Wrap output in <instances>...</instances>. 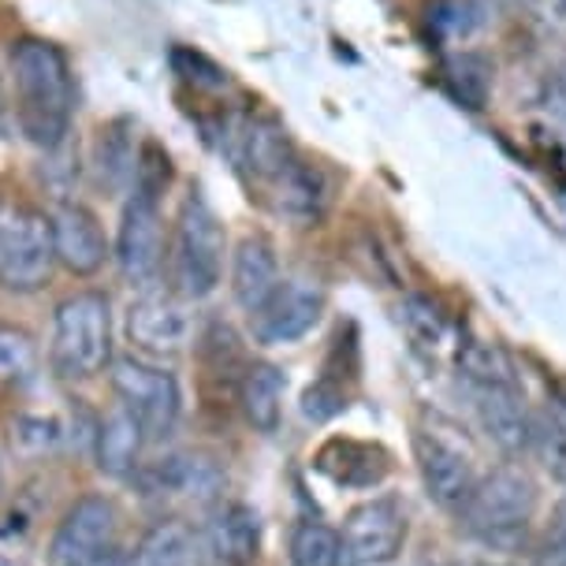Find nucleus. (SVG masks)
<instances>
[{
    "instance_id": "16",
    "label": "nucleus",
    "mask_w": 566,
    "mask_h": 566,
    "mask_svg": "<svg viewBox=\"0 0 566 566\" xmlns=\"http://www.w3.org/2000/svg\"><path fill=\"white\" fill-rule=\"evenodd\" d=\"M280 287V261L265 235H247L231 258V295L247 313H258Z\"/></svg>"
},
{
    "instance_id": "33",
    "label": "nucleus",
    "mask_w": 566,
    "mask_h": 566,
    "mask_svg": "<svg viewBox=\"0 0 566 566\" xmlns=\"http://www.w3.org/2000/svg\"><path fill=\"white\" fill-rule=\"evenodd\" d=\"M75 566H130V559H127L124 552L105 548V552H97L94 559H83V563H75Z\"/></svg>"
},
{
    "instance_id": "20",
    "label": "nucleus",
    "mask_w": 566,
    "mask_h": 566,
    "mask_svg": "<svg viewBox=\"0 0 566 566\" xmlns=\"http://www.w3.org/2000/svg\"><path fill=\"white\" fill-rule=\"evenodd\" d=\"M142 440H146L142 421L119 402L97 429V467L105 473H113V478H124V473L138 467Z\"/></svg>"
},
{
    "instance_id": "35",
    "label": "nucleus",
    "mask_w": 566,
    "mask_h": 566,
    "mask_svg": "<svg viewBox=\"0 0 566 566\" xmlns=\"http://www.w3.org/2000/svg\"><path fill=\"white\" fill-rule=\"evenodd\" d=\"M555 541H566V500L555 511Z\"/></svg>"
},
{
    "instance_id": "26",
    "label": "nucleus",
    "mask_w": 566,
    "mask_h": 566,
    "mask_svg": "<svg viewBox=\"0 0 566 566\" xmlns=\"http://www.w3.org/2000/svg\"><path fill=\"white\" fill-rule=\"evenodd\" d=\"M530 454H537L541 467L559 484H566V421L559 413H533Z\"/></svg>"
},
{
    "instance_id": "25",
    "label": "nucleus",
    "mask_w": 566,
    "mask_h": 566,
    "mask_svg": "<svg viewBox=\"0 0 566 566\" xmlns=\"http://www.w3.org/2000/svg\"><path fill=\"white\" fill-rule=\"evenodd\" d=\"M396 317H399V325L410 336L413 347H421V350H429V354H440L443 347H451L448 317H443V313L432 306L429 298H421V295L402 298L399 310H396Z\"/></svg>"
},
{
    "instance_id": "4",
    "label": "nucleus",
    "mask_w": 566,
    "mask_h": 566,
    "mask_svg": "<svg viewBox=\"0 0 566 566\" xmlns=\"http://www.w3.org/2000/svg\"><path fill=\"white\" fill-rule=\"evenodd\" d=\"M224 224L209 209V201L190 190L179 206L176 228H171V250H168V272L171 287L184 298H206L220 287L224 276Z\"/></svg>"
},
{
    "instance_id": "12",
    "label": "nucleus",
    "mask_w": 566,
    "mask_h": 566,
    "mask_svg": "<svg viewBox=\"0 0 566 566\" xmlns=\"http://www.w3.org/2000/svg\"><path fill=\"white\" fill-rule=\"evenodd\" d=\"M127 336L146 354H179L190 343V313L176 295L146 291L127 310Z\"/></svg>"
},
{
    "instance_id": "13",
    "label": "nucleus",
    "mask_w": 566,
    "mask_h": 566,
    "mask_svg": "<svg viewBox=\"0 0 566 566\" xmlns=\"http://www.w3.org/2000/svg\"><path fill=\"white\" fill-rule=\"evenodd\" d=\"M261 522L242 503H224L198 533V559L206 566H250L258 559Z\"/></svg>"
},
{
    "instance_id": "36",
    "label": "nucleus",
    "mask_w": 566,
    "mask_h": 566,
    "mask_svg": "<svg viewBox=\"0 0 566 566\" xmlns=\"http://www.w3.org/2000/svg\"><path fill=\"white\" fill-rule=\"evenodd\" d=\"M555 90H559V97L566 101V60H559V67H555Z\"/></svg>"
},
{
    "instance_id": "30",
    "label": "nucleus",
    "mask_w": 566,
    "mask_h": 566,
    "mask_svg": "<svg viewBox=\"0 0 566 566\" xmlns=\"http://www.w3.org/2000/svg\"><path fill=\"white\" fill-rule=\"evenodd\" d=\"M343 407H347V396H343V388H336L332 380H317L313 388H306V396H302V413L317 424L336 418Z\"/></svg>"
},
{
    "instance_id": "32",
    "label": "nucleus",
    "mask_w": 566,
    "mask_h": 566,
    "mask_svg": "<svg viewBox=\"0 0 566 566\" xmlns=\"http://www.w3.org/2000/svg\"><path fill=\"white\" fill-rule=\"evenodd\" d=\"M530 12L537 15V23L548 27L552 34L566 38V0H530Z\"/></svg>"
},
{
    "instance_id": "10",
    "label": "nucleus",
    "mask_w": 566,
    "mask_h": 566,
    "mask_svg": "<svg viewBox=\"0 0 566 566\" xmlns=\"http://www.w3.org/2000/svg\"><path fill=\"white\" fill-rule=\"evenodd\" d=\"M138 489L146 500L206 507L224 489V473L206 454H168V459L154 462L149 470H142Z\"/></svg>"
},
{
    "instance_id": "19",
    "label": "nucleus",
    "mask_w": 566,
    "mask_h": 566,
    "mask_svg": "<svg viewBox=\"0 0 566 566\" xmlns=\"http://www.w3.org/2000/svg\"><path fill=\"white\" fill-rule=\"evenodd\" d=\"M272 201H276L280 212L295 220H317L328 206V184L325 171L317 165H306L302 157L291 160L287 168H280L276 176L269 179Z\"/></svg>"
},
{
    "instance_id": "5",
    "label": "nucleus",
    "mask_w": 566,
    "mask_h": 566,
    "mask_svg": "<svg viewBox=\"0 0 566 566\" xmlns=\"http://www.w3.org/2000/svg\"><path fill=\"white\" fill-rule=\"evenodd\" d=\"M113 358V313L101 291H78L56 306L53 369L64 380L97 377Z\"/></svg>"
},
{
    "instance_id": "28",
    "label": "nucleus",
    "mask_w": 566,
    "mask_h": 566,
    "mask_svg": "<svg viewBox=\"0 0 566 566\" xmlns=\"http://www.w3.org/2000/svg\"><path fill=\"white\" fill-rule=\"evenodd\" d=\"M339 533L321 522H298L291 533V563L295 566H339Z\"/></svg>"
},
{
    "instance_id": "2",
    "label": "nucleus",
    "mask_w": 566,
    "mask_h": 566,
    "mask_svg": "<svg viewBox=\"0 0 566 566\" xmlns=\"http://www.w3.org/2000/svg\"><path fill=\"white\" fill-rule=\"evenodd\" d=\"M135 187L124 206L116 231V265L130 287L149 291L165 265V224H160V195L171 184V160L157 142H142L135 157Z\"/></svg>"
},
{
    "instance_id": "8",
    "label": "nucleus",
    "mask_w": 566,
    "mask_h": 566,
    "mask_svg": "<svg viewBox=\"0 0 566 566\" xmlns=\"http://www.w3.org/2000/svg\"><path fill=\"white\" fill-rule=\"evenodd\" d=\"M407 541V511L396 495H377L354 507L339 533V566H380L391 563Z\"/></svg>"
},
{
    "instance_id": "15",
    "label": "nucleus",
    "mask_w": 566,
    "mask_h": 566,
    "mask_svg": "<svg viewBox=\"0 0 566 566\" xmlns=\"http://www.w3.org/2000/svg\"><path fill=\"white\" fill-rule=\"evenodd\" d=\"M53 242L56 261L75 276H94L108 258V239L101 231V220L86 206H60L53 212Z\"/></svg>"
},
{
    "instance_id": "24",
    "label": "nucleus",
    "mask_w": 566,
    "mask_h": 566,
    "mask_svg": "<svg viewBox=\"0 0 566 566\" xmlns=\"http://www.w3.org/2000/svg\"><path fill=\"white\" fill-rule=\"evenodd\" d=\"M198 537L187 522H157L142 537L130 566H198Z\"/></svg>"
},
{
    "instance_id": "17",
    "label": "nucleus",
    "mask_w": 566,
    "mask_h": 566,
    "mask_svg": "<svg viewBox=\"0 0 566 566\" xmlns=\"http://www.w3.org/2000/svg\"><path fill=\"white\" fill-rule=\"evenodd\" d=\"M478 391V418L489 440L507 454L530 451L533 413L525 407L522 388H473Z\"/></svg>"
},
{
    "instance_id": "3",
    "label": "nucleus",
    "mask_w": 566,
    "mask_h": 566,
    "mask_svg": "<svg viewBox=\"0 0 566 566\" xmlns=\"http://www.w3.org/2000/svg\"><path fill=\"white\" fill-rule=\"evenodd\" d=\"M537 481L518 462H503L489 473H481L467 503L459 507V518L484 544H514L525 537L533 514H537Z\"/></svg>"
},
{
    "instance_id": "37",
    "label": "nucleus",
    "mask_w": 566,
    "mask_h": 566,
    "mask_svg": "<svg viewBox=\"0 0 566 566\" xmlns=\"http://www.w3.org/2000/svg\"><path fill=\"white\" fill-rule=\"evenodd\" d=\"M454 566H511V563H495V559H462Z\"/></svg>"
},
{
    "instance_id": "18",
    "label": "nucleus",
    "mask_w": 566,
    "mask_h": 566,
    "mask_svg": "<svg viewBox=\"0 0 566 566\" xmlns=\"http://www.w3.org/2000/svg\"><path fill=\"white\" fill-rule=\"evenodd\" d=\"M295 146H291L287 130H283L280 119L272 116H254L247 119L239 130V160L242 168L250 171L261 184H269L280 168H287L295 160Z\"/></svg>"
},
{
    "instance_id": "23",
    "label": "nucleus",
    "mask_w": 566,
    "mask_h": 566,
    "mask_svg": "<svg viewBox=\"0 0 566 566\" xmlns=\"http://www.w3.org/2000/svg\"><path fill=\"white\" fill-rule=\"evenodd\" d=\"M454 361H459L462 377H467L473 388H522L518 384V369L507 358V350L500 343L489 339H467L454 347Z\"/></svg>"
},
{
    "instance_id": "1",
    "label": "nucleus",
    "mask_w": 566,
    "mask_h": 566,
    "mask_svg": "<svg viewBox=\"0 0 566 566\" xmlns=\"http://www.w3.org/2000/svg\"><path fill=\"white\" fill-rule=\"evenodd\" d=\"M15 124L38 149H60L75 116V75L64 49L45 38H19L12 45Z\"/></svg>"
},
{
    "instance_id": "22",
    "label": "nucleus",
    "mask_w": 566,
    "mask_h": 566,
    "mask_svg": "<svg viewBox=\"0 0 566 566\" xmlns=\"http://www.w3.org/2000/svg\"><path fill=\"white\" fill-rule=\"evenodd\" d=\"M239 402H242L247 421L254 424L258 432H276L280 413H283V373L276 366H269V361L250 366L247 377H242Z\"/></svg>"
},
{
    "instance_id": "14",
    "label": "nucleus",
    "mask_w": 566,
    "mask_h": 566,
    "mask_svg": "<svg viewBox=\"0 0 566 566\" xmlns=\"http://www.w3.org/2000/svg\"><path fill=\"white\" fill-rule=\"evenodd\" d=\"M116 537V511L101 495H86L64 514L56 537H53V563L75 566L83 559H94L97 552L113 548Z\"/></svg>"
},
{
    "instance_id": "9",
    "label": "nucleus",
    "mask_w": 566,
    "mask_h": 566,
    "mask_svg": "<svg viewBox=\"0 0 566 566\" xmlns=\"http://www.w3.org/2000/svg\"><path fill=\"white\" fill-rule=\"evenodd\" d=\"M113 388L124 407L135 413L146 437H168L179 418V384L171 373L146 366L138 358H119L113 366Z\"/></svg>"
},
{
    "instance_id": "11",
    "label": "nucleus",
    "mask_w": 566,
    "mask_h": 566,
    "mask_svg": "<svg viewBox=\"0 0 566 566\" xmlns=\"http://www.w3.org/2000/svg\"><path fill=\"white\" fill-rule=\"evenodd\" d=\"M325 313V291L310 280H280L272 298L258 313H250V325L261 343H295L317 328Z\"/></svg>"
},
{
    "instance_id": "7",
    "label": "nucleus",
    "mask_w": 566,
    "mask_h": 566,
    "mask_svg": "<svg viewBox=\"0 0 566 566\" xmlns=\"http://www.w3.org/2000/svg\"><path fill=\"white\" fill-rule=\"evenodd\" d=\"M53 217L30 206L0 209V287L15 295L42 291L53 276Z\"/></svg>"
},
{
    "instance_id": "29",
    "label": "nucleus",
    "mask_w": 566,
    "mask_h": 566,
    "mask_svg": "<svg viewBox=\"0 0 566 566\" xmlns=\"http://www.w3.org/2000/svg\"><path fill=\"white\" fill-rule=\"evenodd\" d=\"M38 347L23 328L0 325V380H19L34 369Z\"/></svg>"
},
{
    "instance_id": "34",
    "label": "nucleus",
    "mask_w": 566,
    "mask_h": 566,
    "mask_svg": "<svg viewBox=\"0 0 566 566\" xmlns=\"http://www.w3.org/2000/svg\"><path fill=\"white\" fill-rule=\"evenodd\" d=\"M544 566H566V541H555L552 537V544H548V552H544V559H541Z\"/></svg>"
},
{
    "instance_id": "31",
    "label": "nucleus",
    "mask_w": 566,
    "mask_h": 566,
    "mask_svg": "<svg viewBox=\"0 0 566 566\" xmlns=\"http://www.w3.org/2000/svg\"><path fill=\"white\" fill-rule=\"evenodd\" d=\"M15 437H19V443H27V448L42 451V448H53V443L60 440V429H56V421L23 418V421L15 424Z\"/></svg>"
},
{
    "instance_id": "21",
    "label": "nucleus",
    "mask_w": 566,
    "mask_h": 566,
    "mask_svg": "<svg viewBox=\"0 0 566 566\" xmlns=\"http://www.w3.org/2000/svg\"><path fill=\"white\" fill-rule=\"evenodd\" d=\"M317 467L328 473L332 481L354 484V489H366L377 484L388 473V454L373 443H354V440H332L321 448Z\"/></svg>"
},
{
    "instance_id": "27",
    "label": "nucleus",
    "mask_w": 566,
    "mask_h": 566,
    "mask_svg": "<svg viewBox=\"0 0 566 566\" xmlns=\"http://www.w3.org/2000/svg\"><path fill=\"white\" fill-rule=\"evenodd\" d=\"M448 86L451 94L462 101L467 108H484V101H489V90H492V67L489 60L478 56V53H462L448 60Z\"/></svg>"
},
{
    "instance_id": "6",
    "label": "nucleus",
    "mask_w": 566,
    "mask_h": 566,
    "mask_svg": "<svg viewBox=\"0 0 566 566\" xmlns=\"http://www.w3.org/2000/svg\"><path fill=\"white\" fill-rule=\"evenodd\" d=\"M413 459L429 500L443 511H459L478 484V451L467 432L448 418H424L413 432Z\"/></svg>"
}]
</instances>
